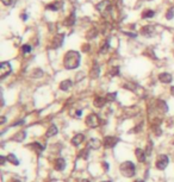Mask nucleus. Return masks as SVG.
<instances>
[{"label": "nucleus", "instance_id": "2f4dec72", "mask_svg": "<svg viewBox=\"0 0 174 182\" xmlns=\"http://www.w3.org/2000/svg\"><path fill=\"white\" fill-rule=\"evenodd\" d=\"M1 1H2V4L5 6H10V5H13V2L16 0H1Z\"/></svg>", "mask_w": 174, "mask_h": 182}, {"label": "nucleus", "instance_id": "a18cd8bd", "mask_svg": "<svg viewBox=\"0 0 174 182\" xmlns=\"http://www.w3.org/2000/svg\"><path fill=\"white\" fill-rule=\"evenodd\" d=\"M171 93H172V95H174V86L171 87Z\"/></svg>", "mask_w": 174, "mask_h": 182}, {"label": "nucleus", "instance_id": "4c0bfd02", "mask_svg": "<svg viewBox=\"0 0 174 182\" xmlns=\"http://www.w3.org/2000/svg\"><path fill=\"white\" fill-rule=\"evenodd\" d=\"M0 160H1V164H5L7 157H5V156H1V157H0Z\"/></svg>", "mask_w": 174, "mask_h": 182}, {"label": "nucleus", "instance_id": "7ed1b4c3", "mask_svg": "<svg viewBox=\"0 0 174 182\" xmlns=\"http://www.w3.org/2000/svg\"><path fill=\"white\" fill-rule=\"evenodd\" d=\"M100 118H99V115L95 114V113H92V114H89L88 117L86 118V125L88 128H98L99 125H100Z\"/></svg>", "mask_w": 174, "mask_h": 182}, {"label": "nucleus", "instance_id": "72a5a7b5", "mask_svg": "<svg viewBox=\"0 0 174 182\" xmlns=\"http://www.w3.org/2000/svg\"><path fill=\"white\" fill-rule=\"evenodd\" d=\"M142 126H143V124H140L138 126H136V128L133 130V132H135V133H138L141 130H142Z\"/></svg>", "mask_w": 174, "mask_h": 182}, {"label": "nucleus", "instance_id": "dca6fc26", "mask_svg": "<svg viewBox=\"0 0 174 182\" xmlns=\"http://www.w3.org/2000/svg\"><path fill=\"white\" fill-rule=\"evenodd\" d=\"M72 85H73V82L70 80H63L60 83V89L63 91V92H67V91H69L72 88Z\"/></svg>", "mask_w": 174, "mask_h": 182}, {"label": "nucleus", "instance_id": "c03bdc74", "mask_svg": "<svg viewBox=\"0 0 174 182\" xmlns=\"http://www.w3.org/2000/svg\"><path fill=\"white\" fill-rule=\"evenodd\" d=\"M22 18H23V19H24V20H27V14H25V13H24V14H23V16H22Z\"/></svg>", "mask_w": 174, "mask_h": 182}, {"label": "nucleus", "instance_id": "c85d7f7f", "mask_svg": "<svg viewBox=\"0 0 174 182\" xmlns=\"http://www.w3.org/2000/svg\"><path fill=\"white\" fill-rule=\"evenodd\" d=\"M32 76L34 77H41V76H43V72H42V69H35L34 73H32Z\"/></svg>", "mask_w": 174, "mask_h": 182}, {"label": "nucleus", "instance_id": "ddd939ff", "mask_svg": "<svg viewBox=\"0 0 174 182\" xmlns=\"http://www.w3.org/2000/svg\"><path fill=\"white\" fill-rule=\"evenodd\" d=\"M57 132H59V128H57V126H56L55 124H51V125H50V128H48L47 132H46V137H48V138H51V137L57 135Z\"/></svg>", "mask_w": 174, "mask_h": 182}, {"label": "nucleus", "instance_id": "49530a36", "mask_svg": "<svg viewBox=\"0 0 174 182\" xmlns=\"http://www.w3.org/2000/svg\"><path fill=\"white\" fill-rule=\"evenodd\" d=\"M12 182H20V180H17V179H13V180H12Z\"/></svg>", "mask_w": 174, "mask_h": 182}, {"label": "nucleus", "instance_id": "423d86ee", "mask_svg": "<svg viewBox=\"0 0 174 182\" xmlns=\"http://www.w3.org/2000/svg\"><path fill=\"white\" fill-rule=\"evenodd\" d=\"M119 142V139L117 137H114V136H106L103 141V144L106 149H112L117 145V143Z\"/></svg>", "mask_w": 174, "mask_h": 182}, {"label": "nucleus", "instance_id": "5701e85b", "mask_svg": "<svg viewBox=\"0 0 174 182\" xmlns=\"http://www.w3.org/2000/svg\"><path fill=\"white\" fill-rule=\"evenodd\" d=\"M154 16H155V11H153V10H147V11H144L142 13V18H152Z\"/></svg>", "mask_w": 174, "mask_h": 182}, {"label": "nucleus", "instance_id": "c9c22d12", "mask_svg": "<svg viewBox=\"0 0 174 182\" xmlns=\"http://www.w3.org/2000/svg\"><path fill=\"white\" fill-rule=\"evenodd\" d=\"M107 49H109V42L106 40V43L101 47V53H105V51H107Z\"/></svg>", "mask_w": 174, "mask_h": 182}, {"label": "nucleus", "instance_id": "39448f33", "mask_svg": "<svg viewBox=\"0 0 174 182\" xmlns=\"http://www.w3.org/2000/svg\"><path fill=\"white\" fill-rule=\"evenodd\" d=\"M168 163H169V158L167 155H160L156 160V168L159 170H163V169L167 168Z\"/></svg>", "mask_w": 174, "mask_h": 182}, {"label": "nucleus", "instance_id": "f704fd0d", "mask_svg": "<svg viewBox=\"0 0 174 182\" xmlns=\"http://www.w3.org/2000/svg\"><path fill=\"white\" fill-rule=\"evenodd\" d=\"M150 150H152V142H149V143H148V147H147V149H146L147 155H150V152H152Z\"/></svg>", "mask_w": 174, "mask_h": 182}, {"label": "nucleus", "instance_id": "1a4fd4ad", "mask_svg": "<svg viewBox=\"0 0 174 182\" xmlns=\"http://www.w3.org/2000/svg\"><path fill=\"white\" fill-rule=\"evenodd\" d=\"M141 34L146 37H152L155 34V27L152 25H146L141 29Z\"/></svg>", "mask_w": 174, "mask_h": 182}, {"label": "nucleus", "instance_id": "79ce46f5", "mask_svg": "<svg viewBox=\"0 0 174 182\" xmlns=\"http://www.w3.org/2000/svg\"><path fill=\"white\" fill-rule=\"evenodd\" d=\"M89 49V45H84V51H88Z\"/></svg>", "mask_w": 174, "mask_h": 182}, {"label": "nucleus", "instance_id": "e433bc0d", "mask_svg": "<svg viewBox=\"0 0 174 182\" xmlns=\"http://www.w3.org/2000/svg\"><path fill=\"white\" fill-rule=\"evenodd\" d=\"M24 124V120H19V121H16V124H13L12 126H17V125H23Z\"/></svg>", "mask_w": 174, "mask_h": 182}, {"label": "nucleus", "instance_id": "aec40b11", "mask_svg": "<svg viewBox=\"0 0 174 182\" xmlns=\"http://www.w3.org/2000/svg\"><path fill=\"white\" fill-rule=\"evenodd\" d=\"M7 161L10 162V163H12L14 166H18L20 162L19 160L17 158V156L14 155V154H10V155H7Z\"/></svg>", "mask_w": 174, "mask_h": 182}, {"label": "nucleus", "instance_id": "9d476101", "mask_svg": "<svg viewBox=\"0 0 174 182\" xmlns=\"http://www.w3.org/2000/svg\"><path fill=\"white\" fill-rule=\"evenodd\" d=\"M87 145H88V149H93V150H98V149L101 147V142L98 139V138H91L88 143H87Z\"/></svg>", "mask_w": 174, "mask_h": 182}, {"label": "nucleus", "instance_id": "a211bd4d", "mask_svg": "<svg viewBox=\"0 0 174 182\" xmlns=\"http://www.w3.org/2000/svg\"><path fill=\"white\" fill-rule=\"evenodd\" d=\"M74 24H75V13L72 12L70 16L68 18H66V20H65V25L66 26H73Z\"/></svg>", "mask_w": 174, "mask_h": 182}, {"label": "nucleus", "instance_id": "a878e982", "mask_svg": "<svg viewBox=\"0 0 174 182\" xmlns=\"http://www.w3.org/2000/svg\"><path fill=\"white\" fill-rule=\"evenodd\" d=\"M62 40H63V36H62V35H60V36H57V37L55 38V43H54V48L60 47L61 44H62Z\"/></svg>", "mask_w": 174, "mask_h": 182}, {"label": "nucleus", "instance_id": "09e8293b", "mask_svg": "<svg viewBox=\"0 0 174 182\" xmlns=\"http://www.w3.org/2000/svg\"><path fill=\"white\" fill-rule=\"evenodd\" d=\"M103 182H112V181H103Z\"/></svg>", "mask_w": 174, "mask_h": 182}, {"label": "nucleus", "instance_id": "7c9ffc66", "mask_svg": "<svg viewBox=\"0 0 174 182\" xmlns=\"http://www.w3.org/2000/svg\"><path fill=\"white\" fill-rule=\"evenodd\" d=\"M118 74H119V68L118 67H114L111 69V75L112 76H117Z\"/></svg>", "mask_w": 174, "mask_h": 182}, {"label": "nucleus", "instance_id": "9b49d317", "mask_svg": "<svg viewBox=\"0 0 174 182\" xmlns=\"http://www.w3.org/2000/svg\"><path fill=\"white\" fill-rule=\"evenodd\" d=\"M84 142H85V135H82V133H76L72 138V144H73L74 147H79L81 143H84Z\"/></svg>", "mask_w": 174, "mask_h": 182}, {"label": "nucleus", "instance_id": "cd10ccee", "mask_svg": "<svg viewBox=\"0 0 174 182\" xmlns=\"http://www.w3.org/2000/svg\"><path fill=\"white\" fill-rule=\"evenodd\" d=\"M116 98H117V93L114 92V93H109L106 95V100L107 101H114L116 100Z\"/></svg>", "mask_w": 174, "mask_h": 182}, {"label": "nucleus", "instance_id": "4be33fe9", "mask_svg": "<svg viewBox=\"0 0 174 182\" xmlns=\"http://www.w3.org/2000/svg\"><path fill=\"white\" fill-rule=\"evenodd\" d=\"M99 74H100V69H99V67H98V66H94V67L92 68V70H91V73H89L91 77H92V79H97V77L99 76Z\"/></svg>", "mask_w": 174, "mask_h": 182}, {"label": "nucleus", "instance_id": "de8ad7c7", "mask_svg": "<svg viewBox=\"0 0 174 182\" xmlns=\"http://www.w3.org/2000/svg\"><path fill=\"white\" fill-rule=\"evenodd\" d=\"M135 182H144V181H143V180H136Z\"/></svg>", "mask_w": 174, "mask_h": 182}, {"label": "nucleus", "instance_id": "58836bf2", "mask_svg": "<svg viewBox=\"0 0 174 182\" xmlns=\"http://www.w3.org/2000/svg\"><path fill=\"white\" fill-rule=\"evenodd\" d=\"M103 167H104V169H105V171L109 170V164H107L106 162H104V163H103Z\"/></svg>", "mask_w": 174, "mask_h": 182}, {"label": "nucleus", "instance_id": "bb28decb", "mask_svg": "<svg viewBox=\"0 0 174 182\" xmlns=\"http://www.w3.org/2000/svg\"><path fill=\"white\" fill-rule=\"evenodd\" d=\"M22 51H23V54H30V53H31V45L24 44V45L22 47Z\"/></svg>", "mask_w": 174, "mask_h": 182}, {"label": "nucleus", "instance_id": "ea45409f", "mask_svg": "<svg viewBox=\"0 0 174 182\" xmlns=\"http://www.w3.org/2000/svg\"><path fill=\"white\" fill-rule=\"evenodd\" d=\"M78 182H91V181L87 180V179H80V180H78Z\"/></svg>", "mask_w": 174, "mask_h": 182}, {"label": "nucleus", "instance_id": "6ab92c4d", "mask_svg": "<svg viewBox=\"0 0 174 182\" xmlns=\"http://www.w3.org/2000/svg\"><path fill=\"white\" fill-rule=\"evenodd\" d=\"M29 148L34 149L36 152H42V151L44 150V147H43V145H41L38 142H35V143H32V144H30V145H29Z\"/></svg>", "mask_w": 174, "mask_h": 182}, {"label": "nucleus", "instance_id": "c756f323", "mask_svg": "<svg viewBox=\"0 0 174 182\" xmlns=\"http://www.w3.org/2000/svg\"><path fill=\"white\" fill-rule=\"evenodd\" d=\"M174 17V8H171V10H168L167 14H166V18L167 19H172Z\"/></svg>", "mask_w": 174, "mask_h": 182}, {"label": "nucleus", "instance_id": "6e6552de", "mask_svg": "<svg viewBox=\"0 0 174 182\" xmlns=\"http://www.w3.org/2000/svg\"><path fill=\"white\" fill-rule=\"evenodd\" d=\"M135 155H136V158H137V161L138 162H141V163L146 162V158H147V152H146V150H143V149H141V148H137L135 150Z\"/></svg>", "mask_w": 174, "mask_h": 182}, {"label": "nucleus", "instance_id": "20e7f679", "mask_svg": "<svg viewBox=\"0 0 174 182\" xmlns=\"http://www.w3.org/2000/svg\"><path fill=\"white\" fill-rule=\"evenodd\" d=\"M95 7H97V10L100 12V14L105 16V14L109 13V11L111 10V2H110V0H103L99 4H97V6Z\"/></svg>", "mask_w": 174, "mask_h": 182}, {"label": "nucleus", "instance_id": "b1692460", "mask_svg": "<svg viewBox=\"0 0 174 182\" xmlns=\"http://www.w3.org/2000/svg\"><path fill=\"white\" fill-rule=\"evenodd\" d=\"M88 155H89L88 149H84V150H81L80 152H79L78 157H79V158H84V160H86L87 157H88Z\"/></svg>", "mask_w": 174, "mask_h": 182}, {"label": "nucleus", "instance_id": "393cba45", "mask_svg": "<svg viewBox=\"0 0 174 182\" xmlns=\"http://www.w3.org/2000/svg\"><path fill=\"white\" fill-rule=\"evenodd\" d=\"M47 7L49 8V10H53V11H57V10H59V8L61 7V2H57V1H56V2H53V4L48 5Z\"/></svg>", "mask_w": 174, "mask_h": 182}, {"label": "nucleus", "instance_id": "a19ab883", "mask_svg": "<svg viewBox=\"0 0 174 182\" xmlns=\"http://www.w3.org/2000/svg\"><path fill=\"white\" fill-rule=\"evenodd\" d=\"M81 114H82V111H80V110L76 111V115H78V117H81Z\"/></svg>", "mask_w": 174, "mask_h": 182}, {"label": "nucleus", "instance_id": "2eb2a0df", "mask_svg": "<svg viewBox=\"0 0 174 182\" xmlns=\"http://www.w3.org/2000/svg\"><path fill=\"white\" fill-rule=\"evenodd\" d=\"M27 138V133H25V131H19V132H17L16 135L11 138V141L13 142H23L24 139Z\"/></svg>", "mask_w": 174, "mask_h": 182}, {"label": "nucleus", "instance_id": "f8f14e48", "mask_svg": "<svg viewBox=\"0 0 174 182\" xmlns=\"http://www.w3.org/2000/svg\"><path fill=\"white\" fill-rule=\"evenodd\" d=\"M159 80L162 82V83H171L173 81V76L169 73H161L159 75Z\"/></svg>", "mask_w": 174, "mask_h": 182}, {"label": "nucleus", "instance_id": "f03ea898", "mask_svg": "<svg viewBox=\"0 0 174 182\" xmlns=\"http://www.w3.org/2000/svg\"><path fill=\"white\" fill-rule=\"evenodd\" d=\"M119 170H121V174L123 176H125V177H134V175L136 174V166L131 161H125L121 163Z\"/></svg>", "mask_w": 174, "mask_h": 182}, {"label": "nucleus", "instance_id": "f3484780", "mask_svg": "<svg viewBox=\"0 0 174 182\" xmlns=\"http://www.w3.org/2000/svg\"><path fill=\"white\" fill-rule=\"evenodd\" d=\"M106 98H101V96H97L95 99H94L93 101V105L95 106V107L98 108H101L104 105H105V102H106Z\"/></svg>", "mask_w": 174, "mask_h": 182}, {"label": "nucleus", "instance_id": "0eeeda50", "mask_svg": "<svg viewBox=\"0 0 174 182\" xmlns=\"http://www.w3.org/2000/svg\"><path fill=\"white\" fill-rule=\"evenodd\" d=\"M11 72H12L11 64H10L8 62H1V64H0V77L4 79V77L7 76Z\"/></svg>", "mask_w": 174, "mask_h": 182}, {"label": "nucleus", "instance_id": "412c9836", "mask_svg": "<svg viewBox=\"0 0 174 182\" xmlns=\"http://www.w3.org/2000/svg\"><path fill=\"white\" fill-rule=\"evenodd\" d=\"M157 107H159V110L160 111H162V112H167L168 111V106H167V104H166V101H163V100H157Z\"/></svg>", "mask_w": 174, "mask_h": 182}, {"label": "nucleus", "instance_id": "4468645a", "mask_svg": "<svg viewBox=\"0 0 174 182\" xmlns=\"http://www.w3.org/2000/svg\"><path fill=\"white\" fill-rule=\"evenodd\" d=\"M65 168H66V161L61 157L56 158L55 160V169L59 171H62V170H65Z\"/></svg>", "mask_w": 174, "mask_h": 182}, {"label": "nucleus", "instance_id": "f257e3e1", "mask_svg": "<svg viewBox=\"0 0 174 182\" xmlns=\"http://www.w3.org/2000/svg\"><path fill=\"white\" fill-rule=\"evenodd\" d=\"M80 54L75 50H69L67 51V54L65 55V58H63V66L66 69H76V68L80 66Z\"/></svg>", "mask_w": 174, "mask_h": 182}, {"label": "nucleus", "instance_id": "473e14b6", "mask_svg": "<svg viewBox=\"0 0 174 182\" xmlns=\"http://www.w3.org/2000/svg\"><path fill=\"white\" fill-rule=\"evenodd\" d=\"M94 36H97V30H95V29H92V30H91V34L87 35V37H88V38H93Z\"/></svg>", "mask_w": 174, "mask_h": 182}, {"label": "nucleus", "instance_id": "37998d69", "mask_svg": "<svg viewBox=\"0 0 174 182\" xmlns=\"http://www.w3.org/2000/svg\"><path fill=\"white\" fill-rule=\"evenodd\" d=\"M5 121H6V118L2 117V118H1V124H5Z\"/></svg>", "mask_w": 174, "mask_h": 182}]
</instances>
